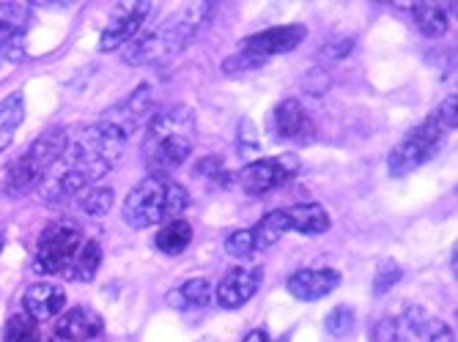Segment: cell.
Wrapping results in <instances>:
<instances>
[{
  "label": "cell",
  "mask_w": 458,
  "mask_h": 342,
  "mask_svg": "<svg viewBox=\"0 0 458 342\" xmlns=\"http://www.w3.org/2000/svg\"><path fill=\"white\" fill-rule=\"evenodd\" d=\"M195 148V113L187 104H174L157 113L146 126L143 159L159 176L179 170Z\"/></svg>",
  "instance_id": "1"
},
{
  "label": "cell",
  "mask_w": 458,
  "mask_h": 342,
  "mask_svg": "<svg viewBox=\"0 0 458 342\" xmlns=\"http://www.w3.org/2000/svg\"><path fill=\"white\" fill-rule=\"evenodd\" d=\"M212 14H215L212 4L187 6L171 22H165L157 30L135 38L127 47V53H123V61L130 66H157V63L176 58L179 53H184L192 45L195 36L206 28V22L212 20Z\"/></svg>",
  "instance_id": "2"
},
{
  "label": "cell",
  "mask_w": 458,
  "mask_h": 342,
  "mask_svg": "<svg viewBox=\"0 0 458 342\" xmlns=\"http://www.w3.org/2000/svg\"><path fill=\"white\" fill-rule=\"evenodd\" d=\"M127 140L130 138H123L115 126L97 121V123L86 126V129H80L77 138L66 143L58 162L66 170H72L82 184L91 187V184L102 181V176H107L115 167L123 148H127Z\"/></svg>",
  "instance_id": "3"
},
{
  "label": "cell",
  "mask_w": 458,
  "mask_h": 342,
  "mask_svg": "<svg viewBox=\"0 0 458 342\" xmlns=\"http://www.w3.org/2000/svg\"><path fill=\"white\" fill-rule=\"evenodd\" d=\"M187 205H190V195L179 181H174L171 176L151 173L123 200V222L135 230H146L154 225L179 220L187 211Z\"/></svg>",
  "instance_id": "4"
},
{
  "label": "cell",
  "mask_w": 458,
  "mask_h": 342,
  "mask_svg": "<svg viewBox=\"0 0 458 342\" xmlns=\"http://www.w3.org/2000/svg\"><path fill=\"white\" fill-rule=\"evenodd\" d=\"M66 143H69V138H66V129H61V126H53V129L41 132L20 159H14L4 170V179H0L4 195L25 197L30 192H36L38 184L45 181V176L53 170V164L61 159Z\"/></svg>",
  "instance_id": "5"
},
{
  "label": "cell",
  "mask_w": 458,
  "mask_h": 342,
  "mask_svg": "<svg viewBox=\"0 0 458 342\" xmlns=\"http://www.w3.org/2000/svg\"><path fill=\"white\" fill-rule=\"evenodd\" d=\"M305 33L308 30L302 25H280V28L261 30L256 36H247L239 45V50L223 61V71L225 74H239V71L261 69L272 58L297 50L305 41Z\"/></svg>",
  "instance_id": "6"
},
{
  "label": "cell",
  "mask_w": 458,
  "mask_h": 342,
  "mask_svg": "<svg viewBox=\"0 0 458 342\" xmlns=\"http://www.w3.org/2000/svg\"><path fill=\"white\" fill-rule=\"evenodd\" d=\"M86 244L82 233L69 225V222H55L47 225L38 236L36 244V269L45 271V274H58V277H69L72 279V269L77 254Z\"/></svg>",
  "instance_id": "7"
},
{
  "label": "cell",
  "mask_w": 458,
  "mask_h": 342,
  "mask_svg": "<svg viewBox=\"0 0 458 342\" xmlns=\"http://www.w3.org/2000/svg\"><path fill=\"white\" fill-rule=\"evenodd\" d=\"M445 129L439 126V121L434 115H428L418 129H411L393 151H390V159H387V170L390 176L401 179V176H409L414 173L418 167H423L428 159H434L442 148V140H445Z\"/></svg>",
  "instance_id": "8"
},
{
  "label": "cell",
  "mask_w": 458,
  "mask_h": 342,
  "mask_svg": "<svg viewBox=\"0 0 458 342\" xmlns=\"http://www.w3.org/2000/svg\"><path fill=\"white\" fill-rule=\"evenodd\" d=\"M300 156L294 154H280L269 159H256L250 162L242 173H239V187L247 195H267L272 189L285 187L291 179L300 173Z\"/></svg>",
  "instance_id": "9"
},
{
  "label": "cell",
  "mask_w": 458,
  "mask_h": 342,
  "mask_svg": "<svg viewBox=\"0 0 458 342\" xmlns=\"http://www.w3.org/2000/svg\"><path fill=\"white\" fill-rule=\"evenodd\" d=\"M154 104H157L154 91L148 88V85H140V88H135L121 104L110 107L99 121L115 126V129H118L123 138H130L135 129H140V126H148V121L157 115V113H154Z\"/></svg>",
  "instance_id": "10"
},
{
  "label": "cell",
  "mask_w": 458,
  "mask_h": 342,
  "mask_svg": "<svg viewBox=\"0 0 458 342\" xmlns=\"http://www.w3.org/2000/svg\"><path fill=\"white\" fill-rule=\"evenodd\" d=\"M148 14H151V4H127V6H118L115 14H113V20H110V25L102 30V38H99L102 53H113V50L127 45V41H132L143 30Z\"/></svg>",
  "instance_id": "11"
},
{
  "label": "cell",
  "mask_w": 458,
  "mask_h": 342,
  "mask_svg": "<svg viewBox=\"0 0 458 342\" xmlns=\"http://www.w3.org/2000/svg\"><path fill=\"white\" fill-rule=\"evenodd\" d=\"M272 135L280 140H294L300 146L313 143L316 126L300 99H283L272 113Z\"/></svg>",
  "instance_id": "12"
},
{
  "label": "cell",
  "mask_w": 458,
  "mask_h": 342,
  "mask_svg": "<svg viewBox=\"0 0 458 342\" xmlns=\"http://www.w3.org/2000/svg\"><path fill=\"white\" fill-rule=\"evenodd\" d=\"M30 12L22 4H0V58L25 61V30Z\"/></svg>",
  "instance_id": "13"
},
{
  "label": "cell",
  "mask_w": 458,
  "mask_h": 342,
  "mask_svg": "<svg viewBox=\"0 0 458 342\" xmlns=\"http://www.w3.org/2000/svg\"><path fill=\"white\" fill-rule=\"evenodd\" d=\"M261 282H264V269L261 266H256V269H231L223 277V282L217 285L215 298H217V304L223 310H239L259 293Z\"/></svg>",
  "instance_id": "14"
},
{
  "label": "cell",
  "mask_w": 458,
  "mask_h": 342,
  "mask_svg": "<svg viewBox=\"0 0 458 342\" xmlns=\"http://www.w3.org/2000/svg\"><path fill=\"white\" fill-rule=\"evenodd\" d=\"M341 285V271L335 269H302L291 274L285 288L288 293L300 298V302H318V298L329 296Z\"/></svg>",
  "instance_id": "15"
},
{
  "label": "cell",
  "mask_w": 458,
  "mask_h": 342,
  "mask_svg": "<svg viewBox=\"0 0 458 342\" xmlns=\"http://www.w3.org/2000/svg\"><path fill=\"white\" fill-rule=\"evenodd\" d=\"M22 307H25V315L33 318L36 323L38 321H53L66 307V293L53 282H36V285H30L25 290Z\"/></svg>",
  "instance_id": "16"
},
{
  "label": "cell",
  "mask_w": 458,
  "mask_h": 342,
  "mask_svg": "<svg viewBox=\"0 0 458 342\" xmlns=\"http://www.w3.org/2000/svg\"><path fill=\"white\" fill-rule=\"evenodd\" d=\"M102 331H105L102 318L89 307L69 310L66 315H61V321L55 326L58 342H91V339L102 337Z\"/></svg>",
  "instance_id": "17"
},
{
  "label": "cell",
  "mask_w": 458,
  "mask_h": 342,
  "mask_svg": "<svg viewBox=\"0 0 458 342\" xmlns=\"http://www.w3.org/2000/svg\"><path fill=\"white\" fill-rule=\"evenodd\" d=\"M288 230H297L302 236H321L329 230V213L318 203H302L285 211Z\"/></svg>",
  "instance_id": "18"
},
{
  "label": "cell",
  "mask_w": 458,
  "mask_h": 342,
  "mask_svg": "<svg viewBox=\"0 0 458 342\" xmlns=\"http://www.w3.org/2000/svg\"><path fill=\"white\" fill-rule=\"evenodd\" d=\"M22 118H25V102H22L20 91L9 94L6 99H0V154L12 146Z\"/></svg>",
  "instance_id": "19"
},
{
  "label": "cell",
  "mask_w": 458,
  "mask_h": 342,
  "mask_svg": "<svg viewBox=\"0 0 458 342\" xmlns=\"http://www.w3.org/2000/svg\"><path fill=\"white\" fill-rule=\"evenodd\" d=\"M192 241V225L184 222V220H171V222H165L162 230L157 233L154 244L159 252L165 254H182Z\"/></svg>",
  "instance_id": "20"
},
{
  "label": "cell",
  "mask_w": 458,
  "mask_h": 342,
  "mask_svg": "<svg viewBox=\"0 0 458 342\" xmlns=\"http://www.w3.org/2000/svg\"><path fill=\"white\" fill-rule=\"evenodd\" d=\"M285 233H288V217H285V211H269L267 217L253 228L256 249H269V246H275Z\"/></svg>",
  "instance_id": "21"
},
{
  "label": "cell",
  "mask_w": 458,
  "mask_h": 342,
  "mask_svg": "<svg viewBox=\"0 0 458 342\" xmlns=\"http://www.w3.org/2000/svg\"><path fill=\"white\" fill-rule=\"evenodd\" d=\"M411 17H414V22H418V28L431 38H439L442 33H447V25H450L445 9L437 4H414Z\"/></svg>",
  "instance_id": "22"
},
{
  "label": "cell",
  "mask_w": 458,
  "mask_h": 342,
  "mask_svg": "<svg viewBox=\"0 0 458 342\" xmlns=\"http://www.w3.org/2000/svg\"><path fill=\"white\" fill-rule=\"evenodd\" d=\"M212 285H209V279H190V282H184L179 290H174L171 293V302L176 304V307H206L212 302Z\"/></svg>",
  "instance_id": "23"
},
{
  "label": "cell",
  "mask_w": 458,
  "mask_h": 342,
  "mask_svg": "<svg viewBox=\"0 0 458 342\" xmlns=\"http://www.w3.org/2000/svg\"><path fill=\"white\" fill-rule=\"evenodd\" d=\"M102 266V246L91 238H86V244H82L77 261H74V269H72V279L77 282H91L97 277Z\"/></svg>",
  "instance_id": "24"
},
{
  "label": "cell",
  "mask_w": 458,
  "mask_h": 342,
  "mask_svg": "<svg viewBox=\"0 0 458 342\" xmlns=\"http://www.w3.org/2000/svg\"><path fill=\"white\" fill-rule=\"evenodd\" d=\"M4 342H50L41 337L38 323L28 315H12L4 329Z\"/></svg>",
  "instance_id": "25"
},
{
  "label": "cell",
  "mask_w": 458,
  "mask_h": 342,
  "mask_svg": "<svg viewBox=\"0 0 458 342\" xmlns=\"http://www.w3.org/2000/svg\"><path fill=\"white\" fill-rule=\"evenodd\" d=\"M77 200H80V208L86 211L89 217H105V213L113 208L115 195L110 187H89Z\"/></svg>",
  "instance_id": "26"
},
{
  "label": "cell",
  "mask_w": 458,
  "mask_h": 342,
  "mask_svg": "<svg viewBox=\"0 0 458 342\" xmlns=\"http://www.w3.org/2000/svg\"><path fill=\"white\" fill-rule=\"evenodd\" d=\"M225 252L236 261H250L256 254V241H253V230H233L225 238Z\"/></svg>",
  "instance_id": "27"
},
{
  "label": "cell",
  "mask_w": 458,
  "mask_h": 342,
  "mask_svg": "<svg viewBox=\"0 0 458 342\" xmlns=\"http://www.w3.org/2000/svg\"><path fill=\"white\" fill-rule=\"evenodd\" d=\"M327 331L335 334V337H344L354 329V310L352 307H335L329 315H327Z\"/></svg>",
  "instance_id": "28"
},
{
  "label": "cell",
  "mask_w": 458,
  "mask_h": 342,
  "mask_svg": "<svg viewBox=\"0 0 458 342\" xmlns=\"http://www.w3.org/2000/svg\"><path fill=\"white\" fill-rule=\"evenodd\" d=\"M398 279H401V269H398V263H393V261L382 263V266H379V274H377V282H373V296L387 293Z\"/></svg>",
  "instance_id": "29"
},
{
  "label": "cell",
  "mask_w": 458,
  "mask_h": 342,
  "mask_svg": "<svg viewBox=\"0 0 458 342\" xmlns=\"http://www.w3.org/2000/svg\"><path fill=\"white\" fill-rule=\"evenodd\" d=\"M259 146H261V143H259L256 126L244 118L242 126H239V151H242V156H253V154L259 151Z\"/></svg>",
  "instance_id": "30"
},
{
  "label": "cell",
  "mask_w": 458,
  "mask_h": 342,
  "mask_svg": "<svg viewBox=\"0 0 458 342\" xmlns=\"http://www.w3.org/2000/svg\"><path fill=\"white\" fill-rule=\"evenodd\" d=\"M370 342H401L398 321L395 318H382L370 331Z\"/></svg>",
  "instance_id": "31"
},
{
  "label": "cell",
  "mask_w": 458,
  "mask_h": 342,
  "mask_svg": "<svg viewBox=\"0 0 458 342\" xmlns=\"http://www.w3.org/2000/svg\"><path fill=\"white\" fill-rule=\"evenodd\" d=\"M434 118L439 121V126H442L445 132H453L455 129V118H458V113H455V96H447L439 104V110L434 113Z\"/></svg>",
  "instance_id": "32"
},
{
  "label": "cell",
  "mask_w": 458,
  "mask_h": 342,
  "mask_svg": "<svg viewBox=\"0 0 458 342\" xmlns=\"http://www.w3.org/2000/svg\"><path fill=\"white\" fill-rule=\"evenodd\" d=\"M352 47H354V41L352 38H335V41H329V45L321 50V55L327 58V61H341V58H346L349 53H352Z\"/></svg>",
  "instance_id": "33"
},
{
  "label": "cell",
  "mask_w": 458,
  "mask_h": 342,
  "mask_svg": "<svg viewBox=\"0 0 458 342\" xmlns=\"http://www.w3.org/2000/svg\"><path fill=\"white\" fill-rule=\"evenodd\" d=\"M242 342H272V339H269V334L264 329H256V331H247Z\"/></svg>",
  "instance_id": "34"
},
{
  "label": "cell",
  "mask_w": 458,
  "mask_h": 342,
  "mask_svg": "<svg viewBox=\"0 0 458 342\" xmlns=\"http://www.w3.org/2000/svg\"><path fill=\"white\" fill-rule=\"evenodd\" d=\"M4 244H6V228H0V252H4Z\"/></svg>",
  "instance_id": "35"
}]
</instances>
